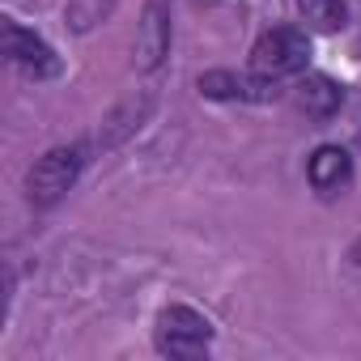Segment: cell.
<instances>
[{
    "label": "cell",
    "mask_w": 361,
    "mask_h": 361,
    "mask_svg": "<svg viewBox=\"0 0 361 361\" xmlns=\"http://www.w3.org/2000/svg\"><path fill=\"white\" fill-rule=\"evenodd\" d=\"M0 51H5V60L30 77V81H51L60 77V56L51 51V43H43L35 30H26L22 22L5 18V26H0Z\"/></svg>",
    "instance_id": "4"
},
{
    "label": "cell",
    "mask_w": 361,
    "mask_h": 361,
    "mask_svg": "<svg viewBox=\"0 0 361 361\" xmlns=\"http://www.w3.org/2000/svg\"><path fill=\"white\" fill-rule=\"evenodd\" d=\"M153 344L161 357H174V361H192V357H204L209 344H213V323L192 310V306H166L157 314V327H153Z\"/></svg>",
    "instance_id": "3"
},
{
    "label": "cell",
    "mask_w": 361,
    "mask_h": 361,
    "mask_svg": "<svg viewBox=\"0 0 361 361\" xmlns=\"http://www.w3.org/2000/svg\"><path fill=\"white\" fill-rule=\"evenodd\" d=\"M348 264H353V268H361V234H357V238H353V247H348Z\"/></svg>",
    "instance_id": "12"
},
{
    "label": "cell",
    "mask_w": 361,
    "mask_h": 361,
    "mask_svg": "<svg viewBox=\"0 0 361 361\" xmlns=\"http://www.w3.org/2000/svg\"><path fill=\"white\" fill-rule=\"evenodd\" d=\"M115 5H119V0H68V5H64V26L73 35H90V30H98L115 13Z\"/></svg>",
    "instance_id": "11"
},
{
    "label": "cell",
    "mask_w": 361,
    "mask_h": 361,
    "mask_svg": "<svg viewBox=\"0 0 361 361\" xmlns=\"http://www.w3.org/2000/svg\"><path fill=\"white\" fill-rule=\"evenodd\" d=\"M298 13L319 35H336L348 22V5H344V0H298Z\"/></svg>",
    "instance_id": "10"
},
{
    "label": "cell",
    "mask_w": 361,
    "mask_h": 361,
    "mask_svg": "<svg viewBox=\"0 0 361 361\" xmlns=\"http://www.w3.org/2000/svg\"><path fill=\"white\" fill-rule=\"evenodd\" d=\"M85 157H90V145H56L47 149L30 170H26V200L30 209H56L85 170Z\"/></svg>",
    "instance_id": "1"
},
{
    "label": "cell",
    "mask_w": 361,
    "mask_h": 361,
    "mask_svg": "<svg viewBox=\"0 0 361 361\" xmlns=\"http://www.w3.org/2000/svg\"><path fill=\"white\" fill-rule=\"evenodd\" d=\"M306 178H310V188H314L319 196L344 192V188L353 183V157H348V149H340V145H319V149L310 153V161H306Z\"/></svg>",
    "instance_id": "7"
},
{
    "label": "cell",
    "mask_w": 361,
    "mask_h": 361,
    "mask_svg": "<svg viewBox=\"0 0 361 361\" xmlns=\"http://www.w3.org/2000/svg\"><path fill=\"white\" fill-rule=\"evenodd\" d=\"M174 0H145L140 22H136V68L157 73L170 56V35H174Z\"/></svg>",
    "instance_id": "5"
},
{
    "label": "cell",
    "mask_w": 361,
    "mask_h": 361,
    "mask_svg": "<svg viewBox=\"0 0 361 361\" xmlns=\"http://www.w3.org/2000/svg\"><path fill=\"white\" fill-rule=\"evenodd\" d=\"M293 102H298L310 119H331V115L340 111V102H344V90H340L331 77H323V73H306V77L298 81V90H293Z\"/></svg>",
    "instance_id": "8"
},
{
    "label": "cell",
    "mask_w": 361,
    "mask_h": 361,
    "mask_svg": "<svg viewBox=\"0 0 361 361\" xmlns=\"http://www.w3.org/2000/svg\"><path fill=\"white\" fill-rule=\"evenodd\" d=\"M196 90L213 102H272L281 94V81L259 73H234V68H209L196 77Z\"/></svg>",
    "instance_id": "6"
},
{
    "label": "cell",
    "mask_w": 361,
    "mask_h": 361,
    "mask_svg": "<svg viewBox=\"0 0 361 361\" xmlns=\"http://www.w3.org/2000/svg\"><path fill=\"white\" fill-rule=\"evenodd\" d=\"M310 64V35L298 26H276L264 30L251 47V73L285 81V77H302Z\"/></svg>",
    "instance_id": "2"
},
{
    "label": "cell",
    "mask_w": 361,
    "mask_h": 361,
    "mask_svg": "<svg viewBox=\"0 0 361 361\" xmlns=\"http://www.w3.org/2000/svg\"><path fill=\"white\" fill-rule=\"evenodd\" d=\"M149 111H153V94H140V98L119 102V106L106 115V123H102V132H98V145H102V149L119 145L123 136H132V132L149 119Z\"/></svg>",
    "instance_id": "9"
}]
</instances>
